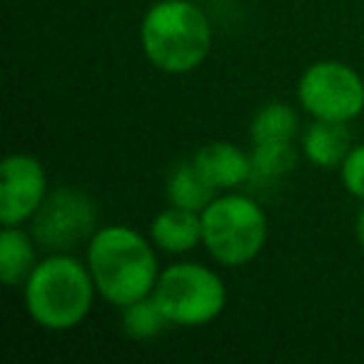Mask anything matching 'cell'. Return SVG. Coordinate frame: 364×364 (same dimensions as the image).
<instances>
[{"label":"cell","mask_w":364,"mask_h":364,"mask_svg":"<svg viewBox=\"0 0 364 364\" xmlns=\"http://www.w3.org/2000/svg\"><path fill=\"white\" fill-rule=\"evenodd\" d=\"M97 223V208L87 195L77 190H58L36 213L33 232L46 247L68 250L92 232Z\"/></svg>","instance_id":"cell-7"},{"label":"cell","mask_w":364,"mask_h":364,"mask_svg":"<svg viewBox=\"0 0 364 364\" xmlns=\"http://www.w3.org/2000/svg\"><path fill=\"white\" fill-rule=\"evenodd\" d=\"M357 240H359V245H362V250H364V208H362V213H359V218H357Z\"/></svg>","instance_id":"cell-18"},{"label":"cell","mask_w":364,"mask_h":364,"mask_svg":"<svg viewBox=\"0 0 364 364\" xmlns=\"http://www.w3.org/2000/svg\"><path fill=\"white\" fill-rule=\"evenodd\" d=\"M294 147L292 142H255V150L250 155V185L252 188H269L277 180H282L294 167Z\"/></svg>","instance_id":"cell-12"},{"label":"cell","mask_w":364,"mask_h":364,"mask_svg":"<svg viewBox=\"0 0 364 364\" xmlns=\"http://www.w3.org/2000/svg\"><path fill=\"white\" fill-rule=\"evenodd\" d=\"M342 182L354 198L364 200V145L349 150L342 162Z\"/></svg>","instance_id":"cell-17"},{"label":"cell","mask_w":364,"mask_h":364,"mask_svg":"<svg viewBox=\"0 0 364 364\" xmlns=\"http://www.w3.org/2000/svg\"><path fill=\"white\" fill-rule=\"evenodd\" d=\"M193 162L213 188H235V185L250 182V170H252L250 157L230 142L205 145L193 157Z\"/></svg>","instance_id":"cell-9"},{"label":"cell","mask_w":364,"mask_h":364,"mask_svg":"<svg viewBox=\"0 0 364 364\" xmlns=\"http://www.w3.org/2000/svg\"><path fill=\"white\" fill-rule=\"evenodd\" d=\"M215 188L203 177V172L195 167V162H182L175 167V172L170 175L167 182V195H170V203L177 208L185 210H205L213 203Z\"/></svg>","instance_id":"cell-14"},{"label":"cell","mask_w":364,"mask_h":364,"mask_svg":"<svg viewBox=\"0 0 364 364\" xmlns=\"http://www.w3.org/2000/svg\"><path fill=\"white\" fill-rule=\"evenodd\" d=\"M297 135V115L282 102H269L255 115L250 137L255 142H292Z\"/></svg>","instance_id":"cell-15"},{"label":"cell","mask_w":364,"mask_h":364,"mask_svg":"<svg viewBox=\"0 0 364 364\" xmlns=\"http://www.w3.org/2000/svg\"><path fill=\"white\" fill-rule=\"evenodd\" d=\"M225 284L213 269L195 262L172 264L155 284V299L172 324H208L225 307Z\"/></svg>","instance_id":"cell-5"},{"label":"cell","mask_w":364,"mask_h":364,"mask_svg":"<svg viewBox=\"0 0 364 364\" xmlns=\"http://www.w3.org/2000/svg\"><path fill=\"white\" fill-rule=\"evenodd\" d=\"M140 38L152 65L165 73H190L208 58L213 31L195 3L160 0L147 11Z\"/></svg>","instance_id":"cell-2"},{"label":"cell","mask_w":364,"mask_h":364,"mask_svg":"<svg viewBox=\"0 0 364 364\" xmlns=\"http://www.w3.org/2000/svg\"><path fill=\"white\" fill-rule=\"evenodd\" d=\"M36 269V250L26 232L6 228L0 235V277L8 287H16L18 282L31 277Z\"/></svg>","instance_id":"cell-13"},{"label":"cell","mask_w":364,"mask_h":364,"mask_svg":"<svg viewBox=\"0 0 364 364\" xmlns=\"http://www.w3.org/2000/svg\"><path fill=\"white\" fill-rule=\"evenodd\" d=\"M152 240L165 252H188L203 240V218L195 210L172 205L152 223Z\"/></svg>","instance_id":"cell-10"},{"label":"cell","mask_w":364,"mask_h":364,"mask_svg":"<svg viewBox=\"0 0 364 364\" xmlns=\"http://www.w3.org/2000/svg\"><path fill=\"white\" fill-rule=\"evenodd\" d=\"M0 223L6 228L33 218L46 198V172L31 155H11L0 167Z\"/></svg>","instance_id":"cell-8"},{"label":"cell","mask_w":364,"mask_h":364,"mask_svg":"<svg viewBox=\"0 0 364 364\" xmlns=\"http://www.w3.org/2000/svg\"><path fill=\"white\" fill-rule=\"evenodd\" d=\"M299 102L317 120L347 122L364 110V82L349 65L322 60L307 68L297 85Z\"/></svg>","instance_id":"cell-6"},{"label":"cell","mask_w":364,"mask_h":364,"mask_svg":"<svg viewBox=\"0 0 364 364\" xmlns=\"http://www.w3.org/2000/svg\"><path fill=\"white\" fill-rule=\"evenodd\" d=\"M267 240V220L255 200L225 195L203 210V242L228 267L255 259Z\"/></svg>","instance_id":"cell-4"},{"label":"cell","mask_w":364,"mask_h":364,"mask_svg":"<svg viewBox=\"0 0 364 364\" xmlns=\"http://www.w3.org/2000/svg\"><path fill=\"white\" fill-rule=\"evenodd\" d=\"M302 150L319 167H337L349 155V130L344 122L317 120L302 137Z\"/></svg>","instance_id":"cell-11"},{"label":"cell","mask_w":364,"mask_h":364,"mask_svg":"<svg viewBox=\"0 0 364 364\" xmlns=\"http://www.w3.org/2000/svg\"><path fill=\"white\" fill-rule=\"evenodd\" d=\"M95 287L117 307L147 297L157 284V259L152 247L130 228H102L87 250Z\"/></svg>","instance_id":"cell-1"},{"label":"cell","mask_w":364,"mask_h":364,"mask_svg":"<svg viewBox=\"0 0 364 364\" xmlns=\"http://www.w3.org/2000/svg\"><path fill=\"white\" fill-rule=\"evenodd\" d=\"M95 279L77 259L48 257L26 282V304L31 317L46 329H73L85 319L92 304Z\"/></svg>","instance_id":"cell-3"},{"label":"cell","mask_w":364,"mask_h":364,"mask_svg":"<svg viewBox=\"0 0 364 364\" xmlns=\"http://www.w3.org/2000/svg\"><path fill=\"white\" fill-rule=\"evenodd\" d=\"M122 322H125V329L130 337L150 339V337H155V334H160L170 319L165 317V312L160 309L155 297L152 299L142 297V299H137V302L127 304L125 319H122Z\"/></svg>","instance_id":"cell-16"}]
</instances>
